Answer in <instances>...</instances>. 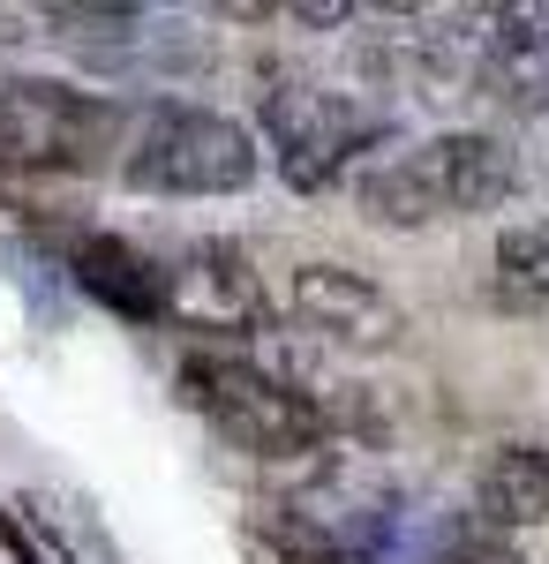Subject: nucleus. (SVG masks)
I'll return each mask as SVG.
<instances>
[{
  "mask_svg": "<svg viewBox=\"0 0 549 564\" xmlns=\"http://www.w3.org/2000/svg\"><path fill=\"white\" fill-rule=\"evenodd\" d=\"M519 188V159L489 129H444L422 135L391 159H369L354 174V204L377 226H444V218L497 212Z\"/></svg>",
  "mask_w": 549,
  "mask_h": 564,
  "instance_id": "obj_1",
  "label": "nucleus"
},
{
  "mask_svg": "<svg viewBox=\"0 0 549 564\" xmlns=\"http://www.w3.org/2000/svg\"><path fill=\"white\" fill-rule=\"evenodd\" d=\"M181 391L234 452H256V459H301V452H324V436H332V414L316 391H301L287 369H271L241 347L189 354Z\"/></svg>",
  "mask_w": 549,
  "mask_h": 564,
  "instance_id": "obj_2",
  "label": "nucleus"
},
{
  "mask_svg": "<svg viewBox=\"0 0 549 564\" xmlns=\"http://www.w3.org/2000/svg\"><path fill=\"white\" fill-rule=\"evenodd\" d=\"M121 181L143 196H234L256 181V129L212 106L159 98L121 151Z\"/></svg>",
  "mask_w": 549,
  "mask_h": 564,
  "instance_id": "obj_3",
  "label": "nucleus"
},
{
  "mask_svg": "<svg viewBox=\"0 0 549 564\" xmlns=\"http://www.w3.org/2000/svg\"><path fill=\"white\" fill-rule=\"evenodd\" d=\"M45 31L106 84H181L212 61V45L189 15L136 8V0H61L45 8Z\"/></svg>",
  "mask_w": 549,
  "mask_h": 564,
  "instance_id": "obj_4",
  "label": "nucleus"
},
{
  "mask_svg": "<svg viewBox=\"0 0 549 564\" xmlns=\"http://www.w3.org/2000/svg\"><path fill=\"white\" fill-rule=\"evenodd\" d=\"M256 129L271 135L279 151V181L301 196H324L354 174L369 151H377L391 121H384L369 98L354 90H324V84H271L256 106Z\"/></svg>",
  "mask_w": 549,
  "mask_h": 564,
  "instance_id": "obj_5",
  "label": "nucleus"
},
{
  "mask_svg": "<svg viewBox=\"0 0 549 564\" xmlns=\"http://www.w3.org/2000/svg\"><path fill=\"white\" fill-rule=\"evenodd\" d=\"M121 151V106L76 84L8 76L0 84V174H90Z\"/></svg>",
  "mask_w": 549,
  "mask_h": 564,
  "instance_id": "obj_6",
  "label": "nucleus"
},
{
  "mask_svg": "<svg viewBox=\"0 0 549 564\" xmlns=\"http://www.w3.org/2000/svg\"><path fill=\"white\" fill-rule=\"evenodd\" d=\"M166 316H181L189 332H212V339H249V332H263V294H256L249 257L226 249V241L181 249V263L166 271Z\"/></svg>",
  "mask_w": 549,
  "mask_h": 564,
  "instance_id": "obj_7",
  "label": "nucleus"
},
{
  "mask_svg": "<svg viewBox=\"0 0 549 564\" xmlns=\"http://www.w3.org/2000/svg\"><path fill=\"white\" fill-rule=\"evenodd\" d=\"M294 308L316 339L369 347V354L399 347V332H407L399 302L384 294L369 271H354V263H294Z\"/></svg>",
  "mask_w": 549,
  "mask_h": 564,
  "instance_id": "obj_8",
  "label": "nucleus"
},
{
  "mask_svg": "<svg viewBox=\"0 0 549 564\" xmlns=\"http://www.w3.org/2000/svg\"><path fill=\"white\" fill-rule=\"evenodd\" d=\"M474 84L512 106H549V0L527 8H482V61Z\"/></svg>",
  "mask_w": 549,
  "mask_h": 564,
  "instance_id": "obj_9",
  "label": "nucleus"
},
{
  "mask_svg": "<svg viewBox=\"0 0 549 564\" xmlns=\"http://www.w3.org/2000/svg\"><path fill=\"white\" fill-rule=\"evenodd\" d=\"M68 279L84 286L98 308H114L128 324H159L166 316V263H151L121 234H84L68 249Z\"/></svg>",
  "mask_w": 549,
  "mask_h": 564,
  "instance_id": "obj_10",
  "label": "nucleus"
},
{
  "mask_svg": "<svg viewBox=\"0 0 549 564\" xmlns=\"http://www.w3.org/2000/svg\"><path fill=\"white\" fill-rule=\"evenodd\" d=\"M474 520L519 534V527H549V436H512L482 459L474 475Z\"/></svg>",
  "mask_w": 549,
  "mask_h": 564,
  "instance_id": "obj_11",
  "label": "nucleus"
},
{
  "mask_svg": "<svg viewBox=\"0 0 549 564\" xmlns=\"http://www.w3.org/2000/svg\"><path fill=\"white\" fill-rule=\"evenodd\" d=\"M489 294L505 308H549V218H519V226L497 234Z\"/></svg>",
  "mask_w": 549,
  "mask_h": 564,
  "instance_id": "obj_12",
  "label": "nucleus"
},
{
  "mask_svg": "<svg viewBox=\"0 0 549 564\" xmlns=\"http://www.w3.org/2000/svg\"><path fill=\"white\" fill-rule=\"evenodd\" d=\"M0 542H8V557H15V564H61V557L39 542V527H23L8 505H0Z\"/></svg>",
  "mask_w": 549,
  "mask_h": 564,
  "instance_id": "obj_13",
  "label": "nucleus"
}]
</instances>
